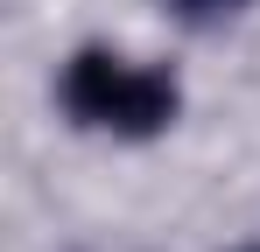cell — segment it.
<instances>
[{
	"mask_svg": "<svg viewBox=\"0 0 260 252\" xmlns=\"http://www.w3.org/2000/svg\"><path fill=\"white\" fill-rule=\"evenodd\" d=\"M63 105L85 126H113V133H162L176 119V77L162 70H127L120 56L85 49L63 70Z\"/></svg>",
	"mask_w": 260,
	"mask_h": 252,
	"instance_id": "cell-1",
	"label": "cell"
},
{
	"mask_svg": "<svg viewBox=\"0 0 260 252\" xmlns=\"http://www.w3.org/2000/svg\"><path fill=\"white\" fill-rule=\"evenodd\" d=\"M169 7H183L190 21H204V14H218V7H232V0H169Z\"/></svg>",
	"mask_w": 260,
	"mask_h": 252,
	"instance_id": "cell-2",
	"label": "cell"
}]
</instances>
